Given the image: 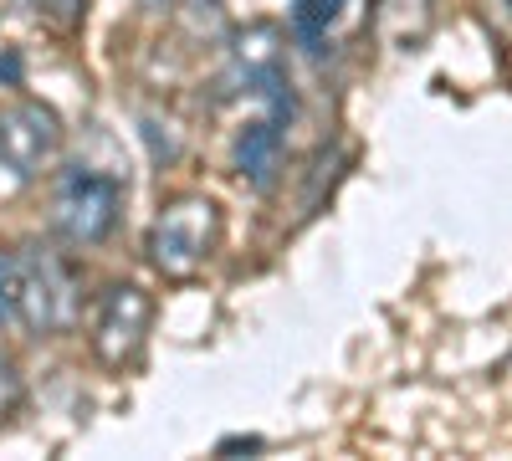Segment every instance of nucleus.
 Wrapping results in <instances>:
<instances>
[{"label":"nucleus","instance_id":"nucleus-1","mask_svg":"<svg viewBox=\"0 0 512 461\" xmlns=\"http://www.w3.org/2000/svg\"><path fill=\"white\" fill-rule=\"evenodd\" d=\"M221 231H226V216L210 195H175L164 200V211L149 221V236H144V257L159 277L169 282H185L195 277L221 246Z\"/></svg>","mask_w":512,"mask_h":461},{"label":"nucleus","instance_id":"nucleus-2","mask_svg":"<svg viewBox=\"0 0 512 461\" xmlns=\"http://www.w3.org/2000/svg\"><path fill=\"white\" fill-rule=\"evenodd\" d=\"M21 328L31 339H62L82 318V282L77 267L62 257L57 246H21Z\"/></svg>","mask_w":512,"mask_h":461},{"label":"nucleus","instance_id":"nucleus-3","mask_svg":"<svg viewBox=\"0 0 512 461\" xmlns=\"http://www.w3.org/2000/svg\"><path fill=\"white\" fill-rule=\"evenodd\" d=\"M123 216V180L118 175H103L93 164H72L62 170L57 190H52V211H47V226L62 246H98L113 236Z\"/></svg>","mask_w":512,"mask_h":461},{"label":"nucleus","instance_id":"nucleus-4","mask_svg":"<svg viewBox=\"0 0 512 461\" xmlns=\"http://www.w3.org/2000/svg\"><path fill=\"white\" fill-rule=\"evenodd\" d=\"M57 149H62V118L47 103L36 98L6 103L0 108V195L36 185L41 170L57 159Z\"/></svg>","mask_w":512,"mask_h":461},{"label":"nucleus","instance_id":"nucleus-5","mask_svg":"<svg viewBox=\"0 0 512 461\" xmlns=\"http://www.w3.org/2000/svg\"><path fill=\"white\" fill-rule=\"evenodd\" d=\"M149 328H154V298L139 282H108L93 303V323H88V339L93 354L108 369H128L144 359L149 344Z\"/></svg>","mask_w":512,"mask_h":461},{"label":"nucleus","instance_id":"nucleus-6","mask_svg":"<svg viewBox=\"0 0 512 461\" xmlns=\"http://www.w3.org/2000/svg\"><path fill=\"white\" fill-rule=\"evenodd\" d=\"M282 47H287V36H282L272 21H256V26L236 31V36H231V57H226L221 82H216L221 98H241V93L256 98L267 82H277V77L287 72Z\"/></svg>","mask_w":512,"mask_h":461},{"label":"nucleus","instance_id":"nucleus-7","mask_svg":"<svg viewBox=\"0 0 512 461\" xmlns=\"http://www.w3.org/2000/svg\"><path fill=\"white\" fill-rule=\"evenodd\" d=\"M287 113H262V118H251L246 129L236 134V170L256 185V190H267L277 180V164H282V139H287Z\"/></svg>","mask_w":512,"mask_h":461},{"label":"nucleus","instance_id":"nucleus-8","mask_svg":"<svg viewBox=\"0 0 512 461\" xmlns=\"http://www.w3.org/2000/svg\"><path fill=\"white\" fill-rule=\"evenodd\" d=\"M354 0H292V36L308 52H328V41L338 36V26L349 21Z\"/></svg>","mask_w":512,"mask_h":461},{"label":"nucleus","instance_id":"nucleus-9","mask_svg":"<svg viewBox=\"0 0 512 461\" xmlns=\"http://www.w3.org/2000/svg\"><path fill=\"white\" fill-rule=\"evenodd\" d=\"M21 323V262L16 251H0V328Z\"/></svg>","mask_w":512,"mask_h":461},{"label":"nucleus","instance_id":"nucleus-10","mask_svg":"<svg viewBox=\"0 0 512 461\" xmlns=\"http://www.w3.org/2000/svg\"><path fill=\"white\" fill-rule=\"evenodd\" d=\"M26 405V374L11 354H0V426H11Z\"/></svg>","mask_w":512,"mask_h":461},{"label":"nucleus","instance_id":"nucleus-11","mask_svg":"<svg viewBox=\"0 0 512 461\" xmlns=\"http://www.w3.org/2000/svg\"><path fill=\"white\" fill-rule=\"evenodd\" d=\"M21 6H31L36 16H47V21H77L82 16V0H21Z\"/></svg>","mask_w":512,"mask_h":461}]
</instances>
